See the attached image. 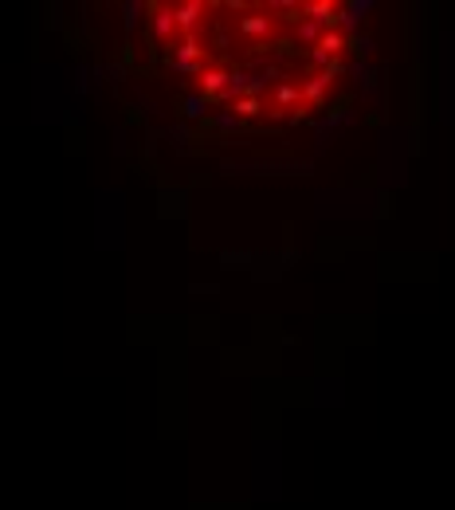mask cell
<instances>
[{
  "label": "cell",
  "mask_w": 455,
  "mask_h": 510,
  "mask_svg": "<svg viewBox=\"0 0 455 510\" xmlns=\"http://www.w3.org/2000/svg\"><path fill=\"white\" fill-rule=\"evenodd\" d=\"M365 12H373V0H353V4H337V20H334V32H358Z\"/></svg>",
  "instance_id": "obj_1"
},
{
  "label": "cell",
  "mask_w": 455,
  "mask_h": 510,
  "mask_svg": "<svg viewBox=\"0 0 455 510\" xmlns=\"http://www.w3.org/2000/svg\"><path fill=\"white\" fill-rule=\"evenodd\" d=\"M302 16H306V20H314L318 28H334L337 4H334V0H310V4H302Z\"/></svg>",
  "instance_id": "obj_2"
},
{
  "label": "cell",
  "mask_w": 455,
  "mask_h": 510,
  "mask_svg": "<svg viewBox=\"0 0 455 510\" xmlns=\"http://www.w3.org/2000/svg\"><path fill=\"white\" fill-rule=\"evenodd\" d=\"M334 79H337V75H330V71H314L310 79L299 86V95L306 98V102H322V95L330 91V83H334Z\"/></svg>",
  "instance_id": "obj_3"
},
{
  "label": "cell",
  "mask_w": 455,
  "mask_h": 510,
  "mask_svg": "<svg viewBox=\"0 0 455 510\" xmlns=\"http://www.w3.org/2000/svg\"><path fill=\"white\" fill-rule=\"evenodd\" d=\"M314 48H318V51H326L330 59H342V51H346V36H342V32H334V28H326V32H322V39H318Z\"/></svg>",
  "instance_id": "obj_4"
},
{
  "label": "cell",
  "mask_w": 455,
  "mask_h": 510,
  "mask_svg": "<svg viewBox=\"0 0 455 510\" xmlns=\"http://www.w3.org/2000/svg\"><path fill=\"white\" fill-rule=\"evenodd\" d=\"M240 32H248V36H271V16L263 12H252L240 20Z\"/></svg>",
  "instance_id": "obj_5"
},
{
  "label": "cell",
  "mask_w": 455,
  "mask_h": 510,
  "mask_svg": "<svg viewBox=\"0 0 455 510\" xmlns=\"http://www.w3.org/2000/svg\"><path fill=\"white\" fill-rule=\"evenodd\" d=\"M154 32H157V39H169L173 32H177V24H173V8H154Z\"/></svg>",
  "instance_id": "obj_6"
},
{
  "label": "cell",
  "mask_w": 455,
  "mask_h": 510,
  "mask_svg": "<svg viewBox=\"0 0 455 510\" xmlns=\"http://www.w3.org/2000/svg\"><path fill=\"white\" fill-rule=\"evenodd\" d=\"M322 32H326V28H318L314 20H306V16H299V20H295V36H299L302 44H318V39H322Z\"/></svg>",
  "instance_id": "obj_7"
},
{
  "label": "cell",
  "mask_w": 455,
  "mask_h": 510,
  "mask_svg": "<svg viewBox=\"0 0 455 510\" xmlns=\"http://www.w3.org/2000/svg\"><path fill=\"white\" fill-rule=\"evenodd\" d=\"M259 110H263L259 98H236V114H240V118H255Z\"/></svg>",
  "instance_id": "obj_8"
},
{
  "label": "cell",
  "mask_w": 455,
  "mask_h": 510,
  "mask_svg": "<svg viewBox=\"0 0 455 510\" xmlns=\"http://www.w3.org/2000/svg\"><path fill=\"white\" fill-rule=\"evenodd\" d=\"M275 98H279V106H290V102H302V95H299V86L295 83H283L275 91Z\"/></svg>",
  "instance_id": "obj_9"
},
{
  "label": "cell",
  "mask_w": 455,
  "mask_h": 510,
  "mask_svg": "<svg viewBox=\"0 0 455 510\" xmlns=\"http://www.w3.org/2000/svg\"><path fill=\"white\" fill-rule=\"evenodd\" d=\"M346 48H353L358 55H373V39H369V36H353Z\"/></svg>",
  "instance_id": "obj_10"
}]
</instances>
